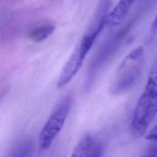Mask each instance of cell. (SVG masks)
Wrapping results in <instances>:
<instances>
[{"label":"cell","instance_id":"obj_1","mask_svg":"<svg viewBox=\"0 0 157 157\" xmlns=\"http://www.w3.org/2000/svg\"><path fill=\"white\" fill-rule=\"evenodd\" d=\"M157 115V57L150 67L144 91L139 97L132 117V134L140 137Z\"/></svg>","mask_w":157,"mask_h":157},{"label":"cell","instance_id":"obj_2","mask_svg":"<svg viewBox=\"0 0 157 157\" xmlns=\"http://www.w3.org/2000/svg\"><path fill=\"white\" fill-rule=\"evenodd\" d=\"M144 49L139 45L131 50L121 61L112 83L113 94L124 93L131 89L140 78L144 64Z\"/></svg>","mask_w":157,"mask_h":157},{"label":"cell","instance_id":"obj_3","mask_svg":"<svg viewBox=\"0 0 157 157\" xmlns=\"http://www.w3.org/2000/svg\"><path fill=\"white\" fill-rule=\"evenodd\" d=\"M71 104L72 97L68 95L57 105L39 134V144L41 149L45 150L51 147L64 124Z\"/></svg>","mask_w":157,"mask_h":157},{"label":"cell","instance_id":"obj_4","mask_svg":"<svg viewBox=\"0 0 157 157\" xmlns=\"http://www.w3.org/2000/svg\"><path fill=\"white\" fill-rule=\"evenodd\" d=\"M95 41L94 37L86 34L82 38L60 74L57 82L58 88L64 87L77 74Z\"/></svg>","mask_w":157,"mask_h":157},{"label":"cell","instance_id":"obj_5","mask_svg":"<svg viewBox=\"0 0 157 157\" xmlns=\"http://www.w3.org/2000/svg\"><path fill=\"white\" fill-rule=\"evenodd\" d=\"M134 2L133 1H119L113 9L108 13L106 25L111 28H115L121 25L126 18Z\"/></svg>","mask_w":157,"mask_h":157},{"label":"cell","instance_id":"obj_6","mask_svg":"<svg viewBox=\"0 0 157 157\" xmlns=\"http://www.w3.org/2000/svg\"><path fill=\"white\" fill-rule=\"evenodd\" d=\"M93 139L90 135H85L74 148L71 157H90Z\"/></svg>","mask_w":157,"mask_h":157},{"label":"cell","instance_id":"obj_7","mask_svg":"<svg viewBox=\"0 0 157 157\" xmlns=\"http://www.w3.org/2000/svg\"><path fill=\"white\" fill-rule=\"evenodd\" d=\"M55 26L51 25H42L33 29L28 33V37L35 42H40L48 38L54 31Z\"/></svg>","mask_w":157,"mask_h":157},{"label":"cell","instance_id":"obj_8","mask_svg":"<svg viewBox=\"0 0 157 157\" xmlns=\"http://www.w3.org/2000/svg\"><path fill=\"white\" fill-rule=\"evenodd\" d=\"M31 151V144L29 141L23 142L16 149L12 157H29Z\"/></svg>","mask_w":157,"mask_h":157},{"label":"cell","instance_id":"obj_9","mask_svg":"<svg viewBox=\"0 0 157 157\" xmlns=\"http://www.w3.org/2000/svg\"><path fill=\"white\" fill-rule=\"evenodd\" d=\"M102 148L99 143H93L90 157H101Z\"/></svg>","mask_w":157,"mask_h":157},{"label":"cell","instance_id":"obj_10","mask_svg":"<svg viewBox=\"0 0 157 157\" xmlns=\"http://www.w3.org/2000/svg\"><path fill=\"white\" fill-rule=\"evenodd\" d=\"M145 138L148 140L157 142V124L147 134Z\"/></svg>","mask_w":157,"mask_h":157},{"label":"cell","instance_id":"obj_11","mask_svg":"<svg viewBox=\"0 0 157 157\" xmlns=\"http://www.w3.org/2000/svg\"><path fill=\"white\" fill-rule=\"evenodd\" d=\"M151 32L153 34H157V13L155 16L151 25Z\"/></svg>","mask_w":157,"mask_h":157},{"label":"cell","instance_id":"obj_12","mask_svg":"<svg viewBox=\"0 0 157 157\" xmlns=\"http://www.w3.org/2000/svg\"><path fill=\"white\" fill-rule=\"evenodd\" d=\"M145 157H157V147H153L150 149Z\"/></svg>","mask_w":157,"mask_h":157}]
</instances>
